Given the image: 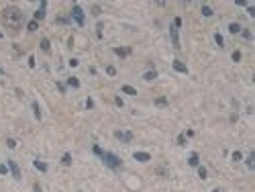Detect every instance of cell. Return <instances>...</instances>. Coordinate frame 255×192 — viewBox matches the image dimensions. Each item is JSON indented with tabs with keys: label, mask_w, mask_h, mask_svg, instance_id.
<instances>
[{
	"label": "cell",
	"mask_w": 255,
	"mask_h": 192,
	"mask_svg": "<svg viewBox=\"0 0 255 192\" xmlns=\"http://www.w3.org/2000/svg\"><path fill=\"white\" fill-rule=\"evenodd\" d=\"M235 4H237V6H247V2H245V0H237Z\"/></svg>",
	"instance_id": "7bdbcfd3"
},
{
	"label": "cell",
	"mask_w": 255,
	"mask_h": 192,
	"mask_svg": "<svg viewBox=\"0 0 255 192\" xmlns=\"http://www.w3.org/2000/svg\"><path fill=\"white\" fill-rule=\"evenodd\" d=\"M8 172H10V174H12V178L14 180H20L23 178V176H20V168H19V164H16V162H14V159H8Z\"/></svg>",
	"instance_id": "277c9868"
},
{
	"label": "cell",
	"mask_w": 255,
	"mask_h": 192,
	"mask_svg": "<svg viewBox=\"0 0 255 192\" xmlns=\"http://www.w3.org/2000/svg\"><path fill=\"white\" fill-rule=\"evenodd\" d=\"M169 37H172V45H174L175 49H180V37H178V29L172 25L169 27Z\"/></svg>",
	"instance_id": "8992f818"
},
{
	"label": "cell",
	"mask_w": 255,
	"mask_h": 192,
	"mask_svg": "<svg viewBox=\"0 0 255 192\" xmlns=\"http://www.w3.org/2000/svg\"><path fill=\"white\" fill-rule=\"evenodd\" d=\"M4 74H6V72H4V69H2V68H0V76H4Z\"/></svg>",
	"instance_id": "f6af8a7d"
},
{
	"label": "cell",
	"mask_w": 255,
	"mask_h": 192,
	"mask_svg": "<svg viewBox=\"0 0 255 192\" xmlns=\"http://www.w3.org/2000/svg\"><path fill=\"white\" fill-rule=\"evenodd\" d=\"M4 174H8V165L6 164H0V176H4Z\"/></svg>",
	"instance_id": "4dcf8cb0"
},
{
	"label": "cell",
	"mask_w": 255,
	"mask_h": 192,
	"mask_svg": "<svg viewBox=\"0 0 255 192\" xmlns=\"http://www.w3.org/2000/svg\"><path fill=\"white\" fill-rule=\"evenodd\" d=\"M114 102H116V106H122V98H121V96H116V98H114Z\"/></svg>",
	"instance_id": "60d3db41"
},
{
	"label": "cell",
	"mask_w": 255,
	"mask_h": 192,
	"mask_svg": "<svg viewBox=\"0 0 255 192\" xmlns=\"http://www.w3.org/2000/svg\"><path fill=\"white\" fill-rule=\"evenodd\" d=\"M112 51H114L116 55H119V57H122V59H125V57H127V55L131 53V49H125V47H114Z\"/></svg>",
	"instance_id": "8fae6325"
},
{
	"label": "cell",
	"mask_w": 255,
	"mask_h": 192,
	"mask_svg": "<svg viewBox=\"0 0 255 192\" xmlns=\"http://www.w3.org/2000/svg\"><path fill=\"white\" fill-rule=\"evenodd\" d=\"M100 159L104 162V165H108V168H110V170H119V168L122 165V159L116 158L112 151H104V153L100 155Z\"/></svg>",
	"instance_id": "7a4b0ae2"
},
{
	"label": "cell",
	"mask_w": 255,
	"mask_h": 192,
	"mask_svg": "<svg viewBox=\"0 0 255 192\" xmlns=\"http://www.w3.org/2000/svg\"><path fill=\"white\" fill-rule=\"evenodd\" d=\"M168 98L165 96H159V98H155V106H168Z\"/></svg>",
	"instance_id": "44dd1931"
},
{
	"label": "cell",
	"mask_w": 255,
	"mask_h": 192,
	"mask_svg": "<svg viewBox=\"0 0 255 192\" xmlns=\"http://www.w3.org/2000/svg\"><path fill=\"white\" fill-rule=\"evenodd\" d=\"M69 23V19H66V16H57V25H67Z\"/></svg>",
	"instance_id": "d6a6232c"
},
{
	"label": "cell",
	"mask_w": 255,
	"mask_h": 192,
	"mask_svg": "<svg viewBox=\"0 0 255 192\" xmlns=\"http://www.w3.org/2000/svg\"><path fill=\"white\" fill-rule=\"evenodd\" d=\"M122 94H129V96H137V90L133 88V86H129V84H125V86H122Z\"/></svg>",
	"instance_id": "5bb4252c"
},
{
	"label": "cell",
	"mask_w": 255,
	"mask_h": 192,
	"mask_svg": "<svg viewBox=\"0 0 255 192\" xmlns=\"http://www.w3.org/2000/svg\"><path fill=\"white\" fill-rule=\"evenodd\" d=\"M188 164L192 165V168H198V165H200V158H198V153H190V158H188Z\"/></svg>",
	"instance_id": "9c48e42d"
},
{
	"label": "cell",
	"mask_w": 255,
	"mask_h": 192,
	"mask_svg": "<svg viewBox=\"0 0 255 192\" xmlns=\"http://www.w3.org/2000/svg\"><path fill=\"white\" fill-rule=\"evenodd\" d=\"M212 192H221V190H218V188H214V190H212Z\"/></svg>",
	"instance_id": "bcb514c9"
},
{
	"label": "cell",
	"mask_w": 255,
	"mask_h": 192,
	"mask_svg": "<svg viewBox=\"0 0 255 192\" xmlns=\"http://www.w3.org/2000/svg\"><path fill=\"white\" fill-rule=\"evenodd\" d=\"M214 43L218 47H225V37H222L221 33H214Z\"/></svg>",
	"instance_id": "ffe728a7"
},
{
	"label": "cell",
	"mask_w": 255,
	"mask_h": 192,
	"mask_svg": "<svg viewBox=\"0 0 255 192\" xmlns=\"http://www.w3.org/2000/svg\"><path fill=\"white\" fill-rule=\"evenodd\" d=\"M106 74L108 76H114V74H116V68H114V66H106Z\"/></svg>",
	"instance_id": "f546056e"
},
{
	"label": "cell",
	"mask_w": 255,
	"mask_h": 192,
	"mask_svg": "<svg viewBox=\"0 0 255 192\" xmlns=\"http://www.w3.org/2000/svg\"><path fill=\"white\" fill-rule=\"evenodd\" d=\"M155 78H157V72H155V69H149V72L143 74V80H145V82H151V80H155Z\"/></svg>",
	"instance_id": "4fadbf2b"
},
{
	"label": "cell",
	"mask_w": 255,
	"mask_h": 192,
	"mask_svg": "<svg viewBox=\"0 0 255 192\" xmlns=\"http://www.w3.org/2000/svg\"><path fill=\"white\" fill-rule=\"evenodd\" d=\"M37 29H39V23H37V21H31L27 25V31H37Z\"/></svg>",
	"instance_id": "484cf974"
},
{
	"label": "cell",
	"mask_w": 255,
	"mask_h": 192,
	"mask_svg": "<svg viewBox=\"0 0 255 192\" xmlns=\"http://www.w3.org/2000/svg\"><path fill=\"white\" fill-rule=\"evenodd\" d=\"M2 37H4V35H2V31H0V39H2Z\"/></svg>",
	"instance_id": "7dc6e473"
},
{
	"label": "cell",
	"mask_w": 255,
	"mask_h": 192,
	"mask_svg": "<svg viewBox=\"0 0 255 192\" xmlns=\"http://www.w3.org/2000/svg\"><path fill=\"white\" fill-rule=\"evenodd\" d=\"M2 23L6 25V29H12V33H19V29L23 27V12L16 6H6L2 10Z\"/></svg>",
	"instance_id": "6da1fadb"
},
{
	"label": "cell",
	"mask_w": 255,
	"mask_h": 192,
	"mask_svg": "<svg viewBox=\"0 0 255 192\" xmlns=\"http://www.w3.org/2000/svg\"><path fill=\"white\" fill-rule=\"evenodd\" d=\"M241 35H243L245 41H251V39H253V33H251L249 29H241Z\"/></svg>",
	"instance_id": "7402d4cb"
},
{
	"label": "cell",
	"mask_w": 255,
	"mask_h": 192,
	"mask_svg": "<svg viewBox=\"0 0 255 192\" xmlns=\"http://www.w3.org/2000/svg\"><path fill=\"white\" fill-rule=\"evenodd\" d=\"M92 14H94V16H100V14H102V8L98 6V4H94V6H92Z\"/></svg>",
	"instance_id": "4316f807"
},
{
	"label": "cell",
	"mask_w": 255,
	"mask_h": 192,
	"mask_svg": "<svg viewBox=\"0 0 255 192\" xmlns=\"http://www.w3.org/2000/svg\"><path fill=\"white\" fill-rule=\"evenodd\" d=\"M247 14H249V16H255V8L253 6H247Z\"/></svg>",
	"instance_id": "ab89813d"
},
{
	"label": "cell",
	"mask_w": 255,
	"mask_h": 192,
	"mask_svg": "<svg viewBox=\"0 0 255 192\" xmlns=\"http://www.w3.org/2000/svg\"><path fill=\"white\" fill-rule=\"evenodd\" d=\"M172 68H174V72H180V74H188V66H186V63H182L180 59H174V62H172Z\"/></svg>",
	"instance_id": "52a82bcc"
},
{
	"label": "cell",
	"mask_w": 255,
	"mask_h": 192,
	"mask_svg": "<svg viewBox=\"0 0 255 192\" xmlns=\"http://www.w3.org/2000/svg\"><path fill=\"white\" fill-rule=\"evenodd\" d=\"M69 16L76 21V25H78V27H84V25H86V16H84V10H82L80 4H74V6H72Z\"/></svg>",
	"instance_id": "3957f363"
},
{
	"label": "cell",
	"mask_w": 255,
	"mask_h": 192,
	"mask_svg": "<svg viewBox=\"0 0 255 192\" xmlns=\"http://www.w3.org/2000/svg\"><path fill=\"white\" fill-rule=\"evenodd\" d=\"M102 29H104V25L98 23V25H96V35H98V39H102Z\"/></svg>",
	"instance_id": "f1b7e54d"
},
{
	"label": "cell",
	"mask_w": 255,
	"mask_h": 192,
	"mask_svg": "<svg viewBox=\"0 0 255 192\" xmlns=\"http://www.w3.org/2000/svg\"><path fill=\"white\" fill-rule=\"evenodd\" d=\"M57 90H59L61 94H66V84H61V82H57Z\"/></svg>",
	"instance_id": "f35d334b"
},
{
	"label": "cell",
	"mask_w": 255,
	"mask_h": 192,
	"mask_svg": "<svg viewBox=\"0 0 255 192\" xmlns=\"http://www.w3.org/2000/svg\"><path fill=\"white\" fill-rule=\"evenodd\" d=\"M245 162H247V168H249V170H253V168H255V151H251V155H249Z\"/></svg>",
	"instance_id": "e0dca14e"
},
{
	"label": "cell",
	"mask_w": 255,
	"mask_h": 192,
	"mask_svg": "<svg viewBox=\"0 0 255 192\" xmlns=\"http://www.w3.org/2000/svg\"><path fill=\"white\" fill-rule=\"evenodd\" d=\"M200 12L204 14V16H212V14H214V10H212V8H210V6H206V4H202Z\"/></svg>",
	"instance_id": "ac0fdd59"
},
{
	"label": "cell",
	"mask_w": 255,
	"mask_h": 192,
	"mask_svg": "<svg viewBox=\"0 0 255 192\" xmlns=\"http://www.w3.org/2000/svg\"><path fill=\"white\" fill-rule=\"evenodd\" d=\"M178 145H186V135H184V133L178 135Z\"/></svg>",
	"instance_id": "836d02e7"
},
{
	"label": "cell",
	"mask_w": 255,
	"mask_h": 192,
	"mask_svg": "<svg viewBox=\"0 0 255 192\" xmlns=\"http://www.w3.org/2000/svg\"><path fill=\"white\" fill-rule=\"evenodd\" d=\"M78 59H76V57H72V59H69V68H78Z\"/></svg>",
	"instance_id": "74e56055"
},
{
	"label": "cell",
	"mask_w": 255,
	"mask_h": 192,
	"mask_svg": "<svg viewBox=\"0 0 255 192\" xmlns=\"http://www.w3.org/2000/svg\"><path fill=\"white\" fill-rule=\"evenodd\" d=\"M33 165H35V168H37L39 172H43V174H45V172L49 170V165L45 164V162H39V159H35V162H33Z\"/></svg>",
	"instance_id": "7c38bea8"
},
{
	"label": "cell",
	"mask_w": 255,
	"mask_h": 192,
	"mask_svg": "<svg viewBox=\"0 0 255 192\" xmlns=\"http://www.w3.org/2000/svg\"><path fill=\"white\" fill-rule=\"evenodd\" d=\"M29 68H35V57H33V55L29 57Z\"/></svg>",
	"instance_id": "b9f144b4"
},
{
	"label": "cell",
	"mask_w": 255,
	"mask_h": 192,
	"mask_svg": "<svg viewBox=\"0 0 255 192\" xmlns=\"http://www.w3.org/2000/svg\"><path fill=\"white\" fill-rule=\"evenodd\" d=\"M86 108H88V110L94 108V100H92V98H86Z\"/></svg>",
	"instance_id": "d590c367"
},
{
	"label": "cell",
	"mask_w": 255,
	"mask_h": 192,
	"mask_svg": "<svg viewBox=\"0 0 255 192\" xmlns=\"http://www.w3.org/2000/svg\"><path fill=\"white\" fill-rule=\"evenodd\" d=\"M6 145H8V149H14V147H16V141H14V139H6Z\"/></svg>",
	"instance_id": "e575fe53"
},
{
	"label": "cell",
	"mask_w": 255,
	"mask_h": 192,
	"mask_svg": "<svg viewBox=\"0 0 255 192\" xmlns=\"http://www.w3.org/2000/svg\"><path fill=\"white\" fill-rule=\"evenodd\" d=\"M114 137L122 141V143H131L133 141V133L131 131H114Z\"/></svg>",
	"instance_id": "5b68a950"
},
{
	"label": "cell",
	"mask_w": 255,
	"mask_h": 192,
	"mask_svg": "<svg viewBox=\"0 0 255 192\" xmlns=\"http://www.w3.org/2000/svg\"><path fill=\"white\" fill-rule=\"evenodd\" d=\"M231 59H233V62H241V51H239V49H235V51L231 53Z\"/></svg>",
	"instance_id": "d4e9b609"
},
{
	"label": "cell",
	"mask_w": 255,
	"mask_h": 192,
	"mask_svg": "<svg viewBox=\"0 0 255 192\" xmlns=\"http://www.w3.org/2000/svg\"><path fill=\"white\" fill-rule=\"evenodd\" d=\"M41 49H43V51H49V49H51V43H49V39H45V37L41 39Z\"/></svg>",
	"instance_id": "603a6c76"
},
{
	"label": "cell",
	"mask_w": 255,
	"mask_h": 192,
	"mask_svg": "<svg viewBox=\"0 0 255 192\" xmlns=\"http://www.w3.org/2000/svg\"><path fill=\"white\" fill-rule=\"evenodd\" d=\"M174 27H175V29L182 27V19H180V16H175V19H174Z\"/></svg>",
	"instance_id": "8d00e7d4"
},
{
	"label": "cell",
	"mask_w": 255,
	"mask_h": 192,
	"mask_svg": "<svg viewBox=\"0 0 255 192\" xmlns=\"http://www.w3.org/2000/svg\"><path fill=\"white\" fill-rule=\"evenodd\" d=\"M67 86H72V88H80V80L72 76V78H67Z\"/></svg>",
	"instance_id": "2e32d148"
},
{
	"label": "cell",
	"mask_w": 255,
	"mask_h": 192,
	"mask_svg": "<svg viewBox=\"0 0 255 192\" xmlns=\"http://www.w3.org/2000/svg\"><path fill=\"white\" fill-rule=\"evenodd\" d=\"M241 25H239V23H231V25H228V33H233V35H237V33H241Z\"/></svg>",
	"instance_id": "9a60e30c"
},
{
	"label": "cell",
	"mask_w": 255,
	"mask_h": 192,
	"mask_svg": "<svg viewBox=\"0 0 255 192\" xmlns=\"http://www.w3.org/2000/svg\"><path fill=\"white\" fill-rule=\"evenodd\" d=\"M61 164H63V165H72V155H69V153H63V158H61Z\"/></svg>",
	"instance_id": "cb8c5ba5"
},
{
	"label": "cell",
	"mask_w": 255,
	"mask_h": 192,
	"mask_svg": "<svg viewBox=\"0 0 255 192\" xmlns=\"http://www.w3.org/2000/svg\"><path fill=\"white\" fill-rule=\"evenodd\" d=\"M31 108H33L35 119H37V121H41V106H39V102H37V100H33V102H31Z\"/></svg>",
	"instance_id": "30bf717a"
},
{
	"label": "cell",
	"mask_w": 255,
	"mask_h": 192,
	"mask_svg": "<svg viewBox=\"0 0 255 192\" xmlns=\"http://www.w3.org/2000/svg\"><path fill=\"white\" fill-rule=\"evenodd\" d=\"M33 190H35V192H43V190H41V186H39V184H35V186H33Z\"/></svg>",
	"instance_id": "ee69618b"
},
{
	"label": "cell",
	"mask_w": 255,
	"mask_h": 192,
	"mask_svg": "<svg viewBox=\"0 0 255 192\" xmlns=\"http://www.w3.org/2000/svg\"><path fill=\"white\" fill-rule=\"evenodd\" d=\"M133 158L137 159V162H143V164H145V162H149V159H151V155H149L147 151H135Z\"/></svg>",
	"instance_id": "ba28073f"
},
{
	"label": "cell",
	"mask_w": 255,
	"mask_h": 192,
	"mask_svg": "<svg viewBox=\"0 0 255 192\" xmlns=\"http://www.w3.org/2000/svg\"><path fill=\"white\" fill-rule=\"evenodd\" d=\"M92 151H94V153H96V155H98V158H100L102 153H104V151L100 149V145H94V147H92Z\"/></svg>",
	"instance_id": "1f68e13d"
},
{
	"label": "cell",
	"mask_w": 255,
	"mask_h": 192,
	"mask_svg": "<svg viewBox=\"0 0 255 192\" xmlns=\"http://www.w3.org/2000/svg\"><path fill=\"white\" fill-rule=\"evenodd\" d=\"M241 159H243L241 151H233V162H241Z\"/></svg>",
	"instance_id": "83f0119b"
},
{
	"label": "cell",
	"mask_w": 255,
	"mask_h": 192,
	"mask_svg": "<svg viewBox=\"0 0 255 192\" xmlns=\"http://www.w3.org/2000/svg\"><path fill=\"white\" fill-rule=\"evenodd\" d=\"M198 178H202V180L208 178V170L204 168V165H198Z\"/></svg>",
	"instance_id": "d6986e66"
}]
</instances>
